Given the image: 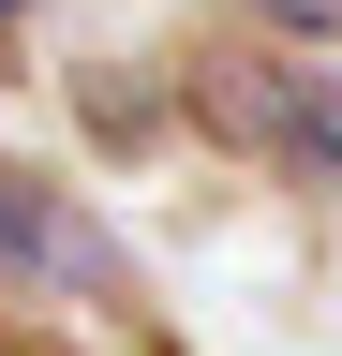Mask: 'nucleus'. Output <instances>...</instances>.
Returning <instances> with one entry per match:
<instances>
[{"label":"nucleus","mask_w":342,"mask_h":356,"mask_svg":"<svg viewBox=\"0 0 342 356\" xmlns=\"http://www.w3.org/2000/svg\"><path fill=\"white\" fill-rule=\"evenodd\" d=\"M224 119H238L268 163L327 178V89H313V74H224Z\"/></svg>","instance_id":"f257e3e1"},{"label":"nucleus","mask_w":342,"mask_h":356,"mask_svg":"<svg viewBox=\"0 0 342 356\" xmlns=\"http://www.w3.org/2000/svg\"><path fill=\"white\" fill-rule=\"evenodd\" d=\"M45 267H75V222L30 193L15 163H0V282H45Z\"/></svg>","instance_id":"f03ea898"},{"label":"nucleus","mask_w":342,"mask_h":356,"mask_svg":"<svg viewBox=\"0 0 342 356\" xmlns=\"http://www.w3.org/2000/svg\"><path fill=\"white\" fill-rule=\"evenodd\" d=\"M268 15H283L297 44H327V15H342V0H268Z\"/></svg>","instance_id":"7ed1b4c3"},{"label":"nucleus","mask_w":342,"mask_h":356,"mask_svg":"<svg viewBox=\"0 0 342 356\" xmlns=\"http://www.w3.org/2000/svg\"><path fill=\"white\" fill-rule=\"evenodd\" d=\"M0 30H15V0H0Z\"/></svg>","instance_id":"20e7f679"}]
</instances>
